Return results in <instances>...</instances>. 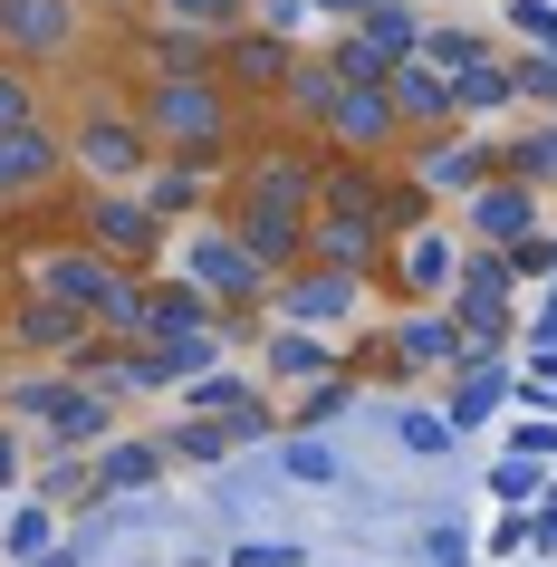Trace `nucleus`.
<instances>
[{
	"instance_id": "41",
	"label": "nucleus",
	"mask_w": 557,
	"mask_h": 567,
	"mask_svg": "<svg viewBox=\"0 0 557 567\" xmlns=\"http://www.w3.org/2000/svg\"><path fill=\"white\" fill-rule=\"evenodd\" d=\"M308 10H318V20H347V30H355V20H365L375 0H308Z\"/></svg>"
},
{
	"instance_id": "22",
	"label": "nucleus",
	"mask_w": 557,
	"mask_h": 567,
	"mask_svg": "<svg viewBox=\"0 0 557 567\" xmlns=\"http://www.w3.org/2000/svg\"><path fill=\"white\" fill-rule=\"evenodd\" d=\"M135 49H145V78H203L212 68V49H221V39H203V30H183V20H154L145 39H135Z\"/></svg>"
},
{
	"instance_id": "29",
	"label": "nucleus",
	"mask_w": 557,
	"mask_h": 567,
	"mask_svg": "<svg viewBox=\"0 0 557 567\" xmlns=\"http://www.w3.org/2000/svg\"><path fill=\"white\" fill-rule=\"evenodd\" d=\"M231 443H240V423H212V414H183L174 433H164V452H183V462H221Z\"/></svg>"
},
{
	"instance_id": "19",
	"label": "nucleus",
	"mask_w": 557,
	"mask_h": 567,
	"mask_svg": "<svg viewBox=\"0 0 557 567\" xmlns=\"http://www.w3.org/2000/svg\"><path fill=\"white\" fill-rule=\"evenodd\" d=\"M174 328H221L203 279H145V337H174Z\"/></svg>"
},
{
	"instance_id": "15",
	"label": "nucleus",
	"mask_w": 557,
	"mask_h": 567,
	"mask_svg": "<svg viewBox=\"0 0 557 567\" xmlns=\"http://www.w3.org/2000/svg\"><path fill=\"white\" fill-rule=\"evenodd\" d=\"M337 87H347V78H337L327 59H298V68H289V87L269 96V116H279V135H318V145H327V116H337Z\"/></svg>"
},
{
	"instance_id": "12",
	"label": "nucleus",
	"mask_w": 557,
	"mask_h": 567,
	"mask_svg": "<svg viewBox=\"0 0 557 567\" xmlns=\"http://www.w3.org/2000/svg\"><path fill=\"white\" fill-rule=\"evenodd\" d=\"M462 221H471V240L519 250V240L538 231V183H528V174H481V183L462 193Z\"/></svg>"
},
{
	"instance_id": "34",
	"label": "nucleus",
	"mask_w": 557,
	"mask_h": 567,
	"mask_svg": "<svg viewBox=\"0 0 557 567\" xmlns=\"http://www.w3.org/2000/svg\"><path fill=\"white\" fill-rule=\"evenodd\" d=\"M0 548H10V558H49V509H20V519H10V529H0Z\"/></svg>"
},
{
	"instance_id": "38",
	"label": "nucleus",
	"mask_w": 557,
	"mask_h": 567,
	"mask_svg": "<svg viewBox=\"0 0 557 567\" xmlns=\"http://www.w3.org/2000/svg\"><path fill=\"white\" fill-rule=\"evenodd\" d=\"M289 472H298V481H337V452H318V443H289Z\"/></svg>"
},
{
	"instance_id": "23",
	"label": "nucleus",
	"mask_w": 557,
	"mask_h": 567,
	"mask_svg": "<svg viewBox=\"0 0 557 567\" xmlns=\"http://www.w3.org/2000/svg\"><path fill=\"white\" fill-rule=\"evenodd\" d=\"M135 193H145V203L164 212V231H174V221H193V212H203V193H212V164H164V154H154V174L135 183Z\"/></svg>"
},
{
	"instance_id": "37",
	"label": "nucleus",
	"mask_w": 557,
	"mask_h": 567,
	"mask_svg": "<svg viewBox=\"0 0 557 567\" xmlns=\"http://www.w3.org/2000/svg\"><path fill=\"white\" fill-rule=\"evenodd\" d=\"M509 20H519V30L538 39V49H557V10H548V0H519V10H509Z\"/></svg>"
},
{
	"instance_id": "8",
	"label": "nucleus",
	"mask_w": 557,
	"mask_h": 567,
	"mask_svg": "<svg viewBox=\"0 0 557 567\" xmlns=\"http://www.w3.org/2000/svg\"><path fill=\"white\" fill-rule=\"evenodd\" d=\"M308 59L298 39L260 30V20H240V30H221V49H212V68H221V87L240 96V106H269V96L289 87V68Z\"/></svg>"
},
{
	"instance_id": "21",
	"label": "nucleus",
	"mask_w": 557,
	"mask_h": 567,
	"mask_svg": "<svg viewBox=\"0 0 557 567\" xmlns=\"http://www.w3.org/2000/svg\"><path fill=\"white\" fill-rule=\"evenodd\" d=\"M308 250L365 279V269L384 260V231H375V221H355V212H318V221H308Z\"/></svg>"
},
{
	"instance_id": "6",
	"label": "nucleus",
	"mask_w": 557,
	"mask_h": 567,
	"mask_svg": "<svg viewBox=\"0 0 557 567\" xmlns=\"http://www.w3.org/2000/svg\"><path fill=\"white\" fill-rule=\"evenodd\" d=\"M183 279H203L212 308H269V269L250 260V240L231 221H203V231L183 240Z\"/></svg>"
},
{
	"instance_id": "18",
	"label": "nucleus",
	"mask_w": 557,
	"mask_h": 567,
	"mask_svg": "<svg viewBox=\"0 0 557 567\" xmlns=\"http://www.w3.org/2000/svg\"><path fill=\"white\" fill-rule=\"evenodd\" d=\"M452 269H462V250H452L433 221L394 231V279H413V299H442V289H452Z\"/></svg>"
},
{
	"instance_id": "35",
	"label": "nucleus",
	"mask_w": 557,
	"mask_h": 567,
	"mask_svg": "<svg viewBox=\"0 0 557 567\" xmlns=\"http://www.w3.org/2000/svg\"><path fill=\"white\" fill-rule=\"evenodd\" d=\"M193 404H203V414H240V404H250V394H240L231 375H193Z\"/></svg>"
},
{
	"instance_id": "11",
	"label": "nucleus",
	"mask_w": 557,
	"mask_h": 567,
	"mask_svg": "<svg viewBox=\"0 0 557 567\" xmlns=\"http://www.w3.org/2000/svg\"><path fill=\"white\" fill-rule=\"evenodd\" d=\"M0 328L20 337V357L68 365V357H78V347L96 337V318H87V308H68V299H49V289H20V299L0 308Z\"/></svg>"
},
{
	"instance_id": "10",
	"label": "nucleus",
	"mask_w": 557,
	"mask_h": 567,
	"mask_svg": "<svg viewBox=\"0 0 557 567\" xmlns=\"http://www.w3.org/2000/svg\"><path fill=\"white\" fill-rule=\"evenodd\" d=\"M355 289H365L355 269H337V260H318V250H308L298 269H279V279H269V318H289V328H337V318L355 308Z\"/></svg>"
},
{
	"instance_id": "24",
	"label": "nucleus",
	"mask_w": 557,
	"mask_h": 567,
	"mask_svg": "<svg viewBox=\"0 0 557 567\" xmlns=\"http://www.w3.org/2000/svg\"><path fill=\"white\" fill-rule=\"evenodd\" d=\"M509 96H519V78H509V59H471L462 78H452V106H462V116H499V106H509Z\"/></svg>"
},
{
	"instance_id": "33",
	"label": "nucleus",
	"mask_w": 557,
	"mask_h": 567,
	"mask_svg": "<svg viewBox=\"0 0 557 567\" xmlns=\"http://www.w3.org/2000/svg\"><path fill=\"white\" fill-rule=\"evenodd\" d=\"M509 78H519L528 106H557V49H528V59H509Z\"/></svg>"
},
{
	"instance_id": "7",
	"label": "nucleus",
	"mask_w": 557,
	"mask_h": 567,
	"mask_svg": "<svg viewBox=\"0 0 557 567\" xmlns=\"http://www.w3.org/2000/svg\"><path fill=\"white\" fill-rule=\"evenodd\" d=\"M87 49V0H0V59L59 68Z\"/></svg>"
},
{
	"instance_id": "2",
	"label": "nucleus",
	"mask_w": 557,
	"mask_h": 567,
	"mask_svg": "<svg viewBox=\"0 0 557 567\" xmlns=\"http://www.w3.org/2000/svg\"><path fill=\"white\" fill-rule=\"evenodd\" d=\"M68 164H78V183H145L154 174V135L135 106H78V125H68Z\"/></svg>"
},
{
	"instance_id": "14",
	"label": "nucleus",
	"mask_w": 557,
	"mask_h": 567,
	"mask_svg": "<svg viewBox=\"0 0 557 567\" xmlns=\"http://www.w3.org/2000/svg\"><path fill=\"white\" fill-rule=\"evenodd\" d=\"M212 221H231V231L250 240V260H260L269 279H279V269H298V260H308V221H318V212H279V203H221Z\"/></svg>"
},
{
	"instance_id": "40",
	"label": "nucleus",
	"mask_w": 557,
	"mask_h": 567,
	"mask_svg": "<svg viewBox=\"0 0 557 567\" xmlns=\"http://www.w3.org/2000/svg\"><path fill=\"white\" fill-rule=\"evenodd\" d=\"M231 567H298V548H231Z\"/></svg>"
},
{
	"instance_id": "43",
	"label": "nucleus",
	"mask_w": 557,
	"mask_h": 567,
	"mask_svg": "<svg viewBox=\"0 0 557 567\" xmlns=\"http://www.w3.org/2000/svg\"><path fill=\"white\" fill-rule=\"evenodd\" d=\"M0 308H10V299H0Z\"/></svg>"
},
{
	"instance_id": "31",
	"label": "nucleus",
	"mask_w": 557,
	"mask_h": 567,
	"mask_svg": "<svg viewBox=\"0 0 557 567\" xmlns=\"http://www.w3.org/2000/svg\"><path fill=\"white\" fill-rule=\"evenodd\" d=\"M10 125H39V68L30 59H0V135Z\"/></svg>"
},
{
	"instance_id": "42",
	"label": "nucleus",
	"mask_w": 557,
	"mask_h": 567,
	"mask_svg": "<svg viewBox=\"0 0 557 567\" xmlns=\"http://www.w3.org/2000/svg\"><path fill=\"white\" fill-rule=\"evenodd\" d=\"M20 472V433H10V423H0V481Z\"/></svg>"
},
{
	"instance_id": "27",
	"label": "nucleus",
	"mask_w": 557,
	"mask_h": 567,
	"mask_svg": "<svg viewBox=\"0 0 557 567\" xmlns=\"http://www.w3.org/2000/svg\"><path fill=\"white\" fill-rule=\"evenodd\" d=\"M327 68H337L347 87H384V78H394V59H384L365 30H337V39H327Z\"/></svg>"
},
{
	"instance_id": "3",
	"label": "nucleus",
	"mask_w": 557,
	"mask_h": 567,
	"mask_svg": "<svg viewBox=\"0 0 557 567\" xmlns=\"http://www.w3.org/2000/svg\"><path fill=\"white\" fill-rule=\"evenodd\" d=\"M78 240H96V250L125 260V269H145L154 250H164V212H154L135 183H87V193H78Z\"/></svg>"
},
{
	"instance_id": "4",
	"label": "nucleus",
	"mask_w": 557,
	"mask_h": 567,
	"mask_svg": "<svg viewBox=\"0 0 557 567\" xmlns=\"http://www.w3.org/2000/svg\"><path fill=\"white\" fill-rule=\"evenodd\" d=\"M68 174H78V164H68V135L49 116H39V125H10V135H0V221L30 212V203H59Z\"/></svg>"
},
{
	"instance_id": "30",
	"label": "nucleus",
	"mask_w": 557,
	"mask_h": 567,
	"mask_svg": "<svg viewBox=\"0 0 557 567\" xmlns=\"http://www.w3.org/2000/svg\"><path fill=\"white\" fill-rule=\"evenodd\" d=\"M154 20H183V30L221 39V30H240V20H250V0H154Z\"/></svg>"
},
{
	"instance_id": "28",
	"label": "nucleus",
	"mask_w": 557,
	"mask_h": 567,
	"mask_svg": "<svg viewBox=\"0 0 557 567\" xmlns=\"http://www.w3.org/2000/svg\"><path fill=\"white\" fill-rule=\"evenodd\" d=\"M269 375H289V385H318L327 375V347H318V328H289V318H279V337H269Z\"/></svg>"
},
{
	"instance_id": "9",
	"label": "nucleus",
	"mask_w": 557,
	"mask_h": 567,
	"mask_svg": "<svg viewBox=\"0 0 557 567\" xmlns=\"http://www.w3.org/2000/svg\"><path fill=\"white\" fill-rule=\"evenodd\" d=\"M221 203H279V212H318V145H250Z\"/></svg>"
},
{
	"instance_id": "17",
	"label": "nucleus",
	"mask_w": 557,
	"mask_h": 567,
	"mask_svg": "<svg viewBox=\"0 0 557 567\" xmlns=\"http://www.w3.org/2000/svg\"><path fill=\"white\" fill-rule=\"evenodd\" d=\"M106 433H116V385H96V375H68L59 414H49V443H59V452H96Z\"/></svg>"
},
{
	"instance_id": "13",
	"label": "nucleus",
	"mask_w": 557,
	"mask_h": 567,
	"mask_svg": "<svg viewBox=\"0 0 557 567\" xmlns=\"http://www.w3.org/2000/svg\"><path fill=\"white\" fill-rule=\"evenodd\" d=\"M327 145L337 154H404V116H394V87H337V116H327Z\"/></svg>"
},
{
	"instance_id": "25",
	"label": "nucleus",
	"mask_w": 557,
	"mask_h": 567,
	"mask_svg": "<svg viewBox=\"0 0 557 567\" xmlns=\"http://www.w3.org/2000/svg\"><path fill=\"white\" fill-rule=\"evenodd\" d=\"M355 30L375 39V49H384V59H394V68H404V59H423V39H433V30H423V20H413V10H404V0H375V10H365Z\"/></svg>"
},
{
	"instance_id": "20",
	"label": "nucleus",
	"mask_w": 557,
	"mask_h": 567,
	"mask_svg": "<svg viewBox=\"0 0 557 567\" xmlns=\"http://www.w3.org/2000/svg\"><path fill=\"white\" fill-rule=\"evenodd\" d=\"M462 347H471V337H462L452 308H404V318H394V357H404V365H452Z\"/></svg>"
},
{
	"instance_id": "39",
	"label": "nucleus",
	"mask_w": 557,
	"mask_h": 567,
	"mask_svg": "<svg viewBox=\"0 0 557 567\" xmlns=\"http://www.w3.org/2000/svg\"><path fill=\"white\" fill-rule=\"evenodd\" d=\"M404 443H413V452H442V443H452V423H442V414H413Z\"/></svg>"
},
{
	"instance_id": "26",
	"label": "nucleus",
	"mask_w": 557,
	"mask_h": 567,
	"mask_svg": "<svg viewBox=\"0 0 557 567\" xmlns=\"http://www.w3.org/2000/svg\"><path fill=\"white\" fill-rule=\"evenodd\" d=\"M164 462H174L164 443H116V452H96V491H145Z\"/></svg>"
},
{
	"instance_id": "32",
	"label": "nucleus",
	"mask_w": 557,
	"mask_h": 567,
	"mask_svg": "<svg viewBox=\"0 0 557 567\" xmlns=\"http://www.w3.org/2000/svg\"><path fill=\"white\" fill-rule=\"evenodd\" d=\"M423 59H433L442 78H462L471 59H491V39H481V30H433V39H423Z\"/></svg>"
},
{
	"instance_id": "36",
	"label": "nucleus",
	"mask_w": 557,
	"mask_h": 567,
	"mask_svg": "<svg viewBox=\"0 0 557 567\" xmlns=\"http://www.w3.org/2000/svg\"><path fill=\"white\" fill-rule=\"evenodd\" d=\"M509 174H528V183H548V174H557V125L538 135V145H519V154H509Z\"/></svg>"
},
{
	"instance_id": "5",
	"label": "nucleus",
	"mask_w": 557,
	"mask_h": 567,
	"mask_svg": "<svg viewBox=\"0 0 557 567\" xmlns=\"http://www.w3.org/2000/svg\"><path fill=\"white\" fill-rule=\"evenodd\" d=\"M125 279V260H106V250H96V240H39L30 260H20V289H49V299H68V308H106V289H116Z\"/></svg>"
},
{
	"instance_id": "1",
	"label": "nucleus",
	"mask_w": 557,
	"mask_h": 567,
	"mask_svg": "<svg viewBox=\"0 0 557 567\" xmlns=\"http://www.w3.org/2000/svg\"><path fill=\"white\" fill-rule=\"evenodd\" d=\"M135 116H145L164 164H231L240 154V96L221 87V68H203V78H145Z\"/></svg>"
},
{
	"instance_id": "16",
	"label": "nucleus",
	"mask_w": 557,
	"mask_h": 567,
	"mask_svg": "<svg viewBox=\"0 0 557 567\" xmlns=\"http://www.w3.org/2000/svg\"><path fill=\"white\" fill-rule=\"evenodd\" d=\"M384 87H394V116H404V145H413V135H442V125H462V106H452V78H442L433 59H404Z\"/></svg>"
}]
</instances>
